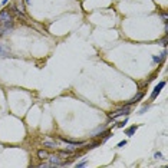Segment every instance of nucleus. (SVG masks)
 I'll return each mask as SVG.
<instances>
[{
    "mask_svg": "<svg viewBox=\"0 0 168 168\" xmlns=\"http://www.w3.org/2000/svg\"><path fill=\"white\" fill-rule=\"evenodd\" d=\"M0 25L4 27V29H9V26H13V19H12V15L10 12L3 9L0 12Z\"/></svg>",
    "mask_w": 168,
    "mask_h": 168,
    "instance_id": "1",
    "label": "nucleus"
},
{
    "mask_svg": "<svg viewBox=\"0 0 168 168\" xmlns=\"http://www.w3.org/2000/svg\"><path fill=\"white\" fill-rule=\"evenodd\" d=\"M129 114V106L128 105H125V106H122V108L116 109V111L111 112L109 114V119H115V118H118V116H122V115H128Z\"/></svg>",
    "mask_w": 168,
    "mask_h": 168,
    "instance_id": "2",
    "label": "nucleus"
},
{
    "mask_svg": "<svg viewBox=\"0 0 168 168\" xmlns=\"http://www.w3.org/2000/svg\"><path fill=\"white\" fill-rule=\"evenodd\" d=\"M48 160L50 161V165H56V167H63V161L60 160L59 155H49Z\"/></svg>",
    "mask_w": 168,
    "mask_h": 168,
    "instance_id": "3",
    "label": "nucleus"
},
{
    "mask_svg": "<svg viewBox=\"0 0 168 168\" xmlns=\"http://www.w3.org/2000/svg\"><path fill=\"white\" fill-rule=\"evenodd\" d=\"M164 86H165V82H164V81H162V82H160V83H158L157 86H155V88H154L152 93H151V101H154V99L157 98V95H158V93H160V92H161V89H162Z\"/></svg>",
    "mask_w": 168,
    "mask_h": 168,
    "instance_id": "4",
    "label": "nucleus"
},
{
    "mask_svg": "<svg viewBox=\"0 0 168 168\" xmlns=\"http://www.w3.org/2000/svg\"><path fill=\"white\" fill-rule=\"evenodd\" d=\"M16 12H17L19 16H25V7H23L22 0H17V3H16Z\"/></svg>",
    "mask_w": 168,
    "mask_h": 168,
    "instance_id": "5",
    "label": "nucleus"
},
{
    "mask_svg": "<svg viewBox=\"0 0 168 168\" xmlns=\"http://www.w3.org/2000/svg\"><path fill=\"white\" fill-rule=\"evenodd\" d=\"M49 155H50V154H49L48 151H45V149H39V151H37V157L40 158V160H48Z\"/></svg>",
    "mask_w": 168,
    "mask_h": 168,
    "instance_id": "6",
    "label": "nucleus"
},
{
    "mask_svg": "<svg viewBox=\"0 0 168 168\" xmlns=\"http://www.w3.org/2000/svg\"><path fill=\"white\" fill-rule=\"evenodd\" d=\"M43 147L50 148V149H55L56 148V142L55 141H50V139H45V141H43Z\"/></svg>",
    "mask_w": 168,
    "mask_h": 168,
    "instance_id": "7",
    "label": "nucleus"
},
{
    "mask_svg": "<svg viewBox=\"0 0 168 168\" xmlns=\"http://www.w3.org/2000/svg\"><path fill=\"white\" fill-rule=\"evenodd\" d=\"M60 139L68 142V144H71V145H83V144H85L83 141H71V139H66V138H60Z\"/></svg>",
    "mask_w": 168,
    "mask_h": 168,
    "instance_id": "8",
    "label": "nucleus"
},
{
    "mask_svg": "<svg viewBox=\"0 0 168 168\" xmlns=\"http://www.w3.org/2000/svg\"><path fill=\"white\" fill-rule=\"evenodd\" d=\"M142 96H144V93H142V92H139V93H138V95H137V96H135V98H134V99H131V101H129V102H128V104H127V105H128V106H129V105H132V104H137V102H138V101H139V99H141V98H142Z\"/></svg>",
    "mask_w": 168,
    "mask_h": 168,
    "instance_id": "9",
    "label": "nucleus"
},
{
    "mask_svg": "<svg viewBox=\"0 0 168 168\" xmlns=\"http://www.w3.org/2000/svg\"><path fill=\"white\" fill-rule=\"evenodd\" d=\"M137 129H138V127H137V125H132V127H131V128H128V129H125V134H127V135H129V137H131V135L134 134V132H135V131H137Z\"/></svg>",
    "mask_w": 168,
    "mask_h": 168,
    "instance_id": "10",
    "label": "nucleus"
},
{
    "mask_svg": "<svg viewBox=\"0 0 168 168\" xmlns=\"http://www.w3.org/2000/svg\"><path fill=\"white\" fill-rule=\"evenodd\" d=\"M125 145H127V141H121L116 147H118V148H122V147H125Z\"/></svg>",
    "mask_w": 168,
    "mask_h": 168,
    "instance_id": "11",
    "label": "nucleus"
},
{
    "mask_svg": "<svg viewBox=\"0 0 168 168\" xmlns=\"http://www.w3.org/2000/svg\"><path fill=\"white\" fill-rule=\"evenodd\" d=\"M86 165V161H82V162H79V164H76V167L81 168V167H85Z\"/></svg>",
    "mask_w": 168,
    "mask_h": 168,
    "instance_id": "12",
    "label": "nucleus"
},
{
    "mask_svg": "<svg viewBox=\"0 0 168 168\" xmlns=\"http://www.w3.org/2000/svg\"><path fill=\"white\" fill-rule=\"evenodd\" d=\"M125 124H127V119L124 121V122H119V124H118V125H116V127H118V128H122L124 125H125Z\"/></svg>",
    "mask_w": 168,
    "mask_h": 168,
    "instance_id": "13",
    "label": "nucleus"
},
{
    "mask_svg": "<svg viewBox=\"0 0 168 168\" xmlns=\"http://www.w3.org/2000/svg\"><path fill=\"white\" fill-rule=\"evenodd\" d=\"M154 157H155V158H157V160H158V158H161V157H162V155H161V152H155V155H154Z\"/></svg>",
    "mask_w": 168,
    "mask_h": 168,
    "instance_id": "14",
    "label": "nucleus"
},
{
    "mask_svg": "<svg viewBox=\"0 0 168 168\" xmlns=\"http://www.w3.org/2000/svg\"><path fill=\"white\" fill-rule=\"evenodd\" d=\"M39 167H40V168H43V167H52V165H50V164H40V165H39Z\"/></svg>",
    "mask_w": 168,
    "mask_h": 168,
    "instance_id": "15",
    "label": "nucleus"
},
{
    "mask_svg": "<svg viewBox=\"0 0 168 168\" xmlns=\"http://www.w3.org/2000/svg\"><path fill=\"white\" fill-rule=\"evenodd\" d=\"M7 2H9V0H3V2H2V4H6Z\"/></svg>",
    "mask_w": 168,
    "mask_h": 168,
    "instance_id": "16",
    "label": "nucleus"
},
{
    "mask_svg": "<svg viewBox=\"0 0 168 168\" xmlns=\"http://www.w3.org/2000/svg\"><path fill=\"white\" fill-rule=\"evenodd\" d=\"M0 53H3V49H2V45H0Z\"/></svg>",
    "mask_w": 168,
    "mask_h": 168,
    "instance_id": "17",
    "label": "nucleus"
},
{
    "mask_svg": "<svg viewBox=\"0 0 168 168\" xmlns=\"http://www.w3.org/2000/svg\"><path fill=\"white\" fill-rule=\"evenodd\" d=\"M25 2H26V3H27V4H29V3H30V0H25Z\"/></svg>",
    "mask_w": 168,
    "mask_h": 168,
    "instance_id": "18",
    "label": "nucleus"
}]
</instances>
